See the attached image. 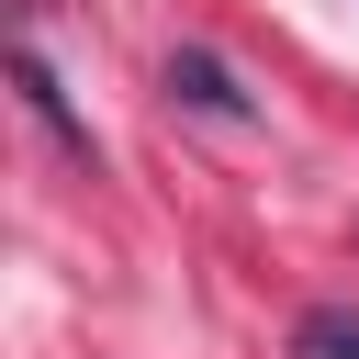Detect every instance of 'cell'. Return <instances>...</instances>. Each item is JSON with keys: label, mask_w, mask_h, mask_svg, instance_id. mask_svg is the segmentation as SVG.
Segmentation results:
<instances>
[{"label": "cell", "mask_w": 359, "mask_h": 359, "mask_svg": "<svg viewBox=\"0 0 359 359\" xmlns=\"http://www.w3.org/2000/svg\"><path fill=\"white\" fill-rule=\"evenodd\" d=\"M11 90H22V112L56 135V157L67 168H101V146H90V123H79V101H67V79L45 67V45H11Z\"/></svg>", "instance_id": "6da1fadb"}, {"label": "cell", "mask_w": 359, "mask_h": 359, "mask_svg": "<svg viewBox=\"0 0 359 359\" xmlns=\"http://www.w3.org/2000/svg\"><path fill=\"white\" fill-rule=\"evenodd\" d=\"M168 101L202 112V123H258V101L236 90V67H224L213 45H168Z\"/></svg>", "instance_id": "7a4b0ae2"}, {"label": "cell", "mask_w": 359, "mask_h": 359, "mask_svg": "<svg viewBox=\"0 0 359 359\" xmlns=\"http://www.w3.org/2000/svg\"><path fill=\"white\" fill-rule=\"evenodd\" d=\"M303 348H314V359H359V314H348V303H314V314H303Z\"/></svg>", "instance_id": "3957f363"}]
</instances>
